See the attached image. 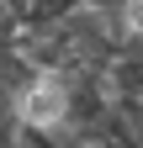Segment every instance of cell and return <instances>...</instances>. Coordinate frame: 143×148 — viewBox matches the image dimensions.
<instances>
[{
    "instance_id": "obj_1",
    "label": "cell",
    "mask_w": 143,
    "mask_h": 148,
    "mask_svg": "<svg viewBox=\"0 0 143 148\" xmlns=\"http://www.w3.org/2000/svg\"><path fill=\"white\" fill-rule=\"evenodd\" d=\"M117 16H122V27H127V32L143 37V0H122V11H117Z\"/></svg>"
}]
</instances>
